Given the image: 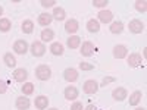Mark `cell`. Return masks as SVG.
<instances>
[{
    "mask_svg": "<svg viewBox=\"0 0 147 110\" xmlns=\"http://www.w3.org/2000/svg\"><path fill=\"white\" fill-rule=\"evenodd\" d=\"M35 76L38 78L40 81H47V79H50V76H52V69L49 68L47 65H40V66H37V69H35Z\"/></svg>",
    "mask_w": 147,
    "mask_h": 110,
    "instance_id": "1",
    "label": "cell"
},
{
    "mask_svg": "<svg viewBox=\"0 0 147 110\" xmlns=\"http://www.w3.org/2000/svg\"><path fill=\"white\" fill-rule=\"evenodd\" d=\"M97 90H99V84H97L94 79L85 81L84 85H82V91H84L85 94H96Z\"/></svg>",
    "mask_w": 147,
    "mask_h": 110,
    "instance_id": "2",
    "label": "cell"
},
{
    "mask_svg": "<svg viewBox=\"0 0 147 110\" xmlns=\"http://www.w3.org/2000/svg\"><path fill=\"white\" fill-rule=\"evenodd\" d=\"M31 52H32V54L35 57H41L44 54V52H46V47H44V44L41 41H34L31 44Z\"/></svg>",
    "mask_w": 147,
    "mask_h": 110,
    "instance_id": "3",
    "label": "cell"
},
{
    "mask_svg": "<svg viewBox=\"0 0 147 110\" xmlns=\"http://www.w3.org/2000/svg\"><path fill=\"white\" fill-rule=\"evenodd\" d=\"M128 28H129V31H131L132 34H141V32L144 31V23H143L141 21H138V19H132V21L129 22Z\"/></svg>",
    "mask_w": 147,
    "mask_h": 110,
    "instance_id": "4",
    "label": "cell"
},
{
    "mask_svg": "<svg viewBox=\"0 0 147 110\" xmlns=\"http://www.w3.org/2000/svg\"><path fill=\"white\" fill-rule=\"evenodd\" d=\"M128 54V48L122 44H118L113 47V57L115 59H125Z\"/></svg>",
    "mask_w": 147,
    "mask_h": 110,
    "instance_id": "5",
    "label": "cell"
},
{
    "mask_svg": "<svg viewBox=\"0 0 147 110\" xmlns=\"http://www.w3.org/2000/svg\"><path fill=\"white\" fill-rule=\"evenodd\" d=\"M13 50H15L18 54H25V53L28 52V44H27V41H25V40H18V41H15Z\"/></svg>",
    "mask_w": 147,
    "mask_h": 110,
    "instance_id": "6",
    "label": "cell"
},
{
    "mask_svg": "<svg viewBox=\"0 0 147 110\" xmlns=\"http://www.w3.org/2000/svg\"><path fill=\"white\" fill-rule=\"evenodd\" d=\"M93 53H94L93 43H90V41L82 43V46H81V54L85 56V57H90V56H93Z\"/></svg>",
    "mask_w": 147,
    "mask_h": 110,
    "instance_id": "7",
    "label": "cell"
},
{
    "mask_svg": "<svg viewBox=\"0 0 147 110\" xmlns=\"http://www.w3.org/2000/svg\"><path fill=\"white\" fill-rule=\"evenodd\" d=\"M141 62H143V59H141V56H140L138 53H132V54H129V57H128V65H129V68H138V66H141Z\"/></svg>",
    "mask_w": 147,
    "mask_h": 110,
    "instance_id": "8",
    "label": "cell"
},
{
    "mask_svg": "<svg viewBox=\"0 0 147 110\" xmlns=\"http://www.w3.org/2000/svg\"><path fill=\"white\" fill-rule=\"evenodd\" d=\"M127 90L125 88H122V87H118L112 91V97L116 100V101H122V100H125L127 99Z\"/></svg>",
    "mask_w": 147,
    "mask_h": 110,
    "instance_id": "9",
    "label": "cell"
},
{
    "mask_svg": "<svg viewBox=\"0 0 147 110\" xmlns=\"http://www.w3.org/2000/svg\"><path fill=\"white\" fill-rule=\"evenodd\" d=\"M63 76L68 82H75L78 79V70L77 69H72V68H68L65 72H63Z\"/></svg>",
    "mask_w": 147,
    "mask_h": 110,
    "instance_id": "10",
    "label": "cell"
},
{
    "mask_svg": "<svg viewBox=\"0 0 147 110\" xmlns=\"http://www.w3.org/2000/svg\"><path fill=\"white\" fill-rule=\"evenodd\" d=\"M28 78V73H27V70L25 69H15L13 70V79L16 81V82H25V79Z\"/></svg>",
    "mask_w": 147,
    "mask_h": 110,
    "instance_id": "11",
    "label": "cell"
},
{
    "mask_svg": "<svg viewBox=\"0 0 147 110\" xmlns=\"http://www.w3.org/2000/svg\"><path fill=\"white\" fill-rule=\"evenodd\" d=\"M97 16H99V21L103 22V23H109V22H112V19H113V13L110 10H100Z\"/></svg>",
    "mask_w": 147,
    "mask_h": 110,
    "instance_id": "12",
    "label": "cell"
},
{
    "mask_svg": "<svg viewBox=\"0 0 147 110\" xmlns=\"http://www.w3.org/2000/svg\"><path fill=\"white\" fill-rule=\"evenodd\" d=\"M30 107V99H27L25 95H21L16 99V109L18 110H28Z\"/></svg>",
    "mask_w": 147,
    "mask_h": 110,
    "instance_id": "13",
    "label": "cell"
},
{
    "mask_svg": "<svg viewBox=\"0 0 147 110\" xmlns=\"http://www.w3.org/2000/svg\"><path fill=\"white\" fill-rule=\"evenodd\" d=\"M34 104H35V107L38 109V110H44V109H47V106H49V99H47L46 95H38V97L35 99Z\"/></svg>",
    "mask_w": 147,
    "mask_h": 110,
    "instance_id": "14",
    "label": "cell"
},
{
    "mask_svg": "<svg viewBox=\"0 0 147 110\" xmlns=\"http://www.w3.org/2000/svg\"><path fill=\"white\" fill-rule=\"evenodd\" d=\"M78 28H80V25H78V22H77L75 19H69V21H66V23H65V30H66V32H69V34H75V32L78 31Z\"/></svg>",
    "mask_w": 147,
    "mask_h": 110,
    "instance_id": "15",
    "label": "cell"
},
{
    "mask_svg": "<svg viewBox=\"0 0 147 110\" xmlns=\"http://www.w3.org/2000/svg\"><path fill=\"white\" fill-rule=\"evenodd\" d=\"M65 99L66 100H77L78 99V90L75 88V87H66V90H65Z\"/></svg>",
    "mask_w": 147,
    "mask_h": 110,
    "instance_id": "16",
    "label": "cell"
},
{
    "mask_svg": "<svg viewBox=\"0 0 147 110\" xmlns=\"http://www.w3.org/2000/svg\"><path fill=\"white\" fill-rule=\"evenodd\" d=\"M66 44H68L69 48H78L81 46V38L77 37V35H71L68 38V41H66Z\"/></svg>",
    "mask_w": 147,
    "mask_h": 110,
    "instance_id": "17",
    "label": "cell"
},
{
    "mask_svg": "<svg viewBox=\"0 0 147 110\" xmlns=\"http://www.w3.org/2000/svg\"><path fill=\"white\" fill-rule=\"evenodd\" d=\"M52 21H53V16L49 15V13H41V15L38 16V23H40V25H43V27L50 25Z\"/></svg>",
    "mask_w": 147,
    "mask_h": 110,
    "instance_id": "18",
    "label": "cell"
},
{
    "mask_svg": "<svg viewBox=\"0 0 147 110\" xmlns=\"http://www.w3.org/2000/svg\"><path fill=\"white\" fill-rule=\"evenodd\" d=\"M141 97H143L141 91H134V93L129 95V104H131V106H137V104L141 101Z\"/></svg>",
    "mask_w": 147,
    "mask_h": 110,
    "instance_id": "19",
    "label": "cell"
},
{
    "mask_svg": "<svg viewBox=\"0 0 147 110\" xmlns=\"http://www.w3.org/2000/svg\"><path fill=\"white\" fill-rule=\"evenodd\" d=\"M50 52H52L55 56H62V54H63V46L60 44V43H52Z\"/></svg>",
    "mask_w": 147,
    "mask_h": 110,
    "instance_id": "20",
    "label": "cell"
},
{
    "mask_svg": "<svg viewBox=\"0 0 147 110\" xmlns=\"http://www.w3.org/2000/svg\"><path fill=\"white\" fill-rule=\"evenodd\" d=\"M40 37H41V40H43L44 43H47V41H52V40H53V37H55V32H53L52 30L46 28V30H43V31H41Z\"/></svg>",
    "mask_w": 147,
    "mask_h": 110,
    "instance_id": "21",
    "label": "cell"
},
{
    "mask_svg": "<svg viewBox=\"0 0 147 110\" xmlns=\"http://www.w3.org/2000/svg\"><path fill=\"white\" fill-rule=\"evenodd\" d=\"M55 19H57V21H63L65 19V16H66V13H65V9L63 7H55L53 9V15H52Z\"/></svg>",
    "mask_w": 147,
    "mask_h": 110,
    "instance_id": "22",
    "label": "cell"
},
{
    "mask_svg": "<svg viewBox=\"0 0 147 110\" xmlns=\"http://www.w3.org/2000/svg\"><path fill=\"white\" fill-rule=\"evenodd\" d=\"M87 30H88L90 32H99V30H100V23H99V21L90 19V21L87 22Z\"/></svg>",
    "mask_w": 147,
    "mask_h": 110,
    "instance_id": "23",
    "label": "cell"
},
{
    "mask_svg": "<svg viewBox=\"0 0 147 110\" xmlns=\"http://www.w3.org/2000/svg\"><path fill=\"white\" fill-rule=\"evenodd\" d=\"M21 28H22V31L25 32V34H31L34 31V23H32V21L27 19V21H24L21 23Z\"/></svg>",
    "mask_w": 147,
    "mask_h": 110,
    "instance_id": "24",
    "label": "cell"
},
{
    "mask_svg": "<svg viewBox=\"0 0 147 110\" xmlns=\"http://www.w3.org/2000/svg\"><path fill=\"white\" fill-rule=\"evenodd\" d=\"M122 31H124V23H122L121 21H116L110 25V32L112 34H121Z\"/></svg>",
    "mask_w": 147,
    "mask_h": 110,
    "instance_id": "25",
    "label": "cell"
},
{
    "mask_svg": "<svg viewBox=\"0 0 147 110\" xmlns=\"http://www.w3.org/2000/svg\"><path fill=\"white\" fill-rule=\"evenodd\" d=\"M12 27V23L7 18H0V32H7Z\"/></svg>",
    "mask_w": 147,
    "mask_h": 110,
    "instance_id": "26",
    "label": "cell"
},
{
    "mask_svg": "<svg viewBox=\"0 0 147 110\" xmlns=\"http://www.w3.org/2000/svg\"><path fill=\"white\" fill-rule=\"evenodd\" d=\"M3 60H5L6 66H9V68H13L16 65V59H15V56H12V53H6Z\"/></svg>",
    "mask_w": 147,
    "mask_h": 110,
    "instance_id": "27",
    "label": "cell"
},
{
    "mask_svg": "<svg viewBox=\"0 0 147 110\" xmlns=\"http://www.w3.org/2000/svg\"><path fill=\"white\" fill-rule=\"evenodd\" d=\"M22 93H24V95H31L34 93V85L31 82H25L22 87Z\"/></svg>",
    "mask_w": 147,
    "mask_h": 110,
    "instance_id": "28",
    "label": "cell"
},
{
    "mask_svg": "<svg viewBox=\"0 0 147 110\" xmlns=\"http://www.w3.org/2000/svg\"><path fill=\"white\" fill-rule=\"evenodd\" d=\"M136 9L138 12H141V13H144V12L147 10V2L146 0H137L136 2Z\"/></svg>",
    "mask_w": 147,
    "mask_h": 110,
    "instance_id": "29",
    "label": "cell"
},
{
    "mask_svg": "<svg viewBox=\"0 0 147 110\" xmlns=\"http://www.w3.org/2000/svg\"><path fill=\"white\" fill-rule=\"evenodd\" d=\"M80 69L81 70H93L94 66L90 65V63H87V62H82V63H80Z\"/></svg>",
    "mask_w": 147,
    "mask_h": 110,
    "instance_id": "30",
    "label": "cell"
},
{
    "mask_svg": "<svg viewBox=\"0 0 147 110\" xmlns=\"http://www.w3.org/2000/svg\"><path fill=\"white\" fill-rule=\"evenodd\" d=\"M40 5H41L43 7H52L53 5H56V2H55V0H41Z\"/></svg>",
    "mask_w": 147,
    "mask_h": 110,
    "instance_id": "31",
    "label": "cell"
},
{
    "mask_svg": "<svg viewBox=\"0 0 147 110\" xmlns=\"http://www.w3.org/2000/svg\"><path fill=\"white\" fill-rule=\"evenodd\" d=\"M93 5L96 7H105L107 5V0H93Z\"/></svg>",
    "mask_w": 147,
    "mask_h": 110,
    "instance_id": "32",
    "label": "cell"
},
{
    "mask_svg": "<svg viewBox=\"0 0 147 110\" xmlns=\"http://www.w3.org/2000/svg\"><path fill=\"white\" fill-rule=\"evenodd\" d=\"M7 91V82L5 79H0V94H5Z\"/></svg>",
    "mask_w": 147,
    "mask_h": 110,
    "instance_id": "33",
    "label": "cell"
},
{
    "mask_svg": "<svg viewBox=\"0 0 147 110\" xmlns=\"http://www.w3.org/2000/svg\"><path fill=\"white\" fill-rule=\"evenodd\" d=\"M71 110H84L82 109V103H80V101H75L72 106H71Z\"/></svg>",
    "mask_w": 147,
    "mask_h": 110,
    "instance_id": "34",
    "label": "cell"
},
{
    "mask_svg": "<svg viewBox=\"0 0 147 110\" xmlns=\"http://www.w3.org/2000/svg\"><path fill=\"white\" fill-rule=\"evenodd\" d=\"M113 81H115V78H110V76H109V78H105V79H103V82H102V85H103V87H106L107 84L113 82Z\"/></svg>",
    "mask_w": 147,
    "mask_h": 110,
    "instance_id": "35",
    "label": "cell"
},
{
    "mask_svg": "<svg viewBox=\"0 0 147 110\" xmlns=\"http://www.w3.org/2000/svg\"><path fill=\"white\" fill-rule=\"evenodd\" d=\"M85 110H97V109H96V106L90 104V106H87V107H85Z\"/></svg>",
    "mask_w": 147,
    "mask_h": 110,
    "instance_id": "36",
    "label": "cell"
},
{
    "mask_svg": "<svg viewBox=\"0 0 147 110\" xmlns=\"http://www.w3.org/2000/svg\"><path fill=\"white\" fill-rule=\"evenodd\" d=\"M2 15H3V7L0 6V16H2Z\"/></svg>",
    "mask_w": 147,
    "mask_h": 110,
    "instance_id": "37",
    "label": "cell"
},
{
    "mask_svg": "<svg viewBox=\"0 0 147 110\" xmlns=\"http://www.w3.org/2000/svg\"><path fill=\"white\" fill-rule=\"evenodd\" d=\"M136 110H146V109H143V107H137Z\"/></svg>",
    "mask_w": 147,
    "mask_h": 110,
    "instance_id": "38",
    "label": "cell"
},
{
    "mask_svg": "<svg viewBox=\"0 0 147 110\" xmlns=\"http://www.w3.org/2000/svg\"><path fill=\"white\" fill-rule=\"evenodd\" d=\"M49 110H59V109H56V107H53V109H49Z\"/></svg>",
    "mask_w": 147,
    "mask_h": 110,
    "instance_id": "39",
    "label": "cell"
}]
</instances>
